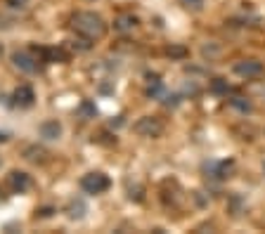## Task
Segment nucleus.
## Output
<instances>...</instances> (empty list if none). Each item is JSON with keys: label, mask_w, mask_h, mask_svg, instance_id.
I'll return each instance as SVG.
<instances>
[{"label": "nucleus", "mask_w": 265, "mask_h": 234, "mask_svg": "<svg viewBox=\"0 0 265 234\" xmlns=\"http://www.w3.org/2000/svg\"><path fill=\"white\" fill-rule=\"evenodd\" d=\"M81 187L88 194H102L109 189V178L104 173H88V175H83Z\"/></svg>", "instance_id": "7ed1b4c3"}, {"label": "nucleus", "mask_w": 265, "mask_h": 234, "mask_svg": "<svg viewBox=\"0 0 265 234\" xmlns=\"http://www.w3.org/2000/svg\"><path fill=\"white\" fill-rule=\"evenodd\" d=\"M135 26H137V19L133 17V14H123V17H119V19L114 21V28H116V31H121V34L133 31Z\"/></svg>", "instance_id": "1a4fd4ad"}, {"label": "nucleus", "mask_w": 265, "mask_h": 234, "mask_svg": "<svg viewBox=\"0 0 265 234\" xmlns=\"http://www.w3.org/2000/svg\"><path fill=\"white\" fill-rule=\"evenodd\" d=\"M14 104L17 107H31L34 104V99H36V95H34V88H28V85H19V88L14 90Z\"/></svg>", "instance_id": "0eeeda50"}, {"label": "nucleus", "mask_w": 265, "mask_h": 234, "mask_svg": "<svg viewBox=\"0 0 265 234\" xmlns=\"http://www.w3.org/2000/svg\"><path fill=\"white\" fill-rule=\"evenodd\" d=\"M7 5L12 7V10H24L28 5V0H7Z\"/></svg>", "instance_id": "a211bd4d"}, {"label": "nucleus", "mask_w": 265, "mask_h": 234, "mask_svg": "<svg viewBox=\"0 0 265 234\" xmlns=\"http://www.w3.org/2000/svg\"><path fill=\"white\" fill-rule=\"evenodd\" d=\"M7 182L12 187V192H17V194L28 192V187H31V178H28V173H24V171H12L7 175Z\"/></svg>", "instance_id": "39448f33"}, {"label": "nucleus", "mask_w": 265, "mask_h": 234, "mask_svg": "<svg viewBox=\"0 0 265 234\" xmlns=\"http://www.w3.org/2000/svg\"><path fill=\"white\" fill-rule=\"evenodd\" d=\"M62 135V125L57 121H45L41 123V138L43 140H57Z\"/></svg>", "instance_id": "6e6552de"}, {"label": "nucleus", "mask_w": 265, "mask_h": 234, "mask_svg": "<svg viewBox=\"0 0 265 234\" xmlns=\"http://www.w3.org/2000/svg\"><path fill=\"white\" fill-rule=\"evenodd\" d=\"M161 104H166V107H178V104H180V95L163 92V95H161Z\"/></svg>", "instance_id": "2eb2a0df"}, {"label": "nucleus", "mask_w": 265, "mask_h": 234, "mask_svg": "<svg viewBox=\"0 0 265 234\" xmlns=\"http://www.w3.org/2000/svg\"><path fill=\"white\" fill-rule=\"evenodd\" d=\"M69 215H71V218H83V215H85V204H83V201H74V204L69 206Z\"/></svg>", "instance_id": "4468645a"}, {"label": "nucleus", "mask_w": 265, "mask_h": 234, "mask_svg": "<svg viewBox=\"0 0 265 234\" xmlns=\"http://www.w3.org/2000/svg\"><path fill=\"white\" fill-rule=\"evenodd\" d=\"M211 90L216 92V95H227V90H230V85H227V81H223V78H213Z\"/></svg>", "instance_id": "ddd939ff"}, {"label": "nucleus", "mask_w": 265, "mask_h": 234, "mask_svg": "<svg viewBox=\"0 0 265 234\" xmlns=\"http://www.w3.org/2000/svg\"><path fill=\"white\" fill-rule=\"evenodd\" d=\"M41 215H43V218H48V215H52V211H50V208H43Z\"/></svg>", "instance_id": "6ab92c4d"}, {"label": "nucleus", "mask_w": 265, "mask_h": 234, "mask_svg": "<svg viewBox=\"0 0 265 234\" xmlns=\"http://www.w3.org/2000/svg\"><path fill=\"white\" fill-rule=\"evenodd\" d=\"M170 57H178V59H183V57H187V48H183V45H170L168 50H166Z\"/></svg>", "instance_id": "dca6fc26"}, {"label": "nucleus", "mask_w": 265, "mask_h": 234, "mask_svg": "<svg viewBox=\"0 0 265 234\" xmlns=\"http://www.w3.org/2000/svg\"><path fill=\"white\" fill-rule=\"evenodd\" d=\"M24 156H26L28 161L38 163V161L45 158V149H41V147H26V149H24Z\"/></svg>", "instance_id": "9b49d317"}, {"label": "nucleus", "mask_w": 265, "mask_h": 234, "mask_svg": "<svg viewBox=\"0 0 265 234\" xmlns=\"http://www.w3.org/2000/svg\"><path fill=\"white\" fill-rule=\"evenodd\" d=\"M187 10H194V12H199L201 7H204V0H180Z\"/></svg>", "instance_id": "f3484780"}, {"label": "nucleus", "mask_w": 265, "mask_h": 234, "mask_svg": "<svg viewBox=\"0 0 265 234\" xmlns=\"http://www.w3.org/2000/svg\"><path fill=\"white\" fill-rule=\"evenodd\" d=\"M133 130H135L137 135H142V138H159L163 132V123L157 116H142L135 125H133Z\"/></svg>", "instance_id": "f03ea898"}, {"label": "nucleus", "mask_w": 265, "mask_h": 234, "mask_svg": "<svg viewBox=\"0 0 265 234\" xmlns=\"http://www.w3.org/2000/svg\"><path fill=\"white\" fill-rule=\"evenodd\" d=\"M230 104L234 107V109L242 111V114H249V111H251V102H249L246 97H232Z\"/></svg>", "instance_id": "f8f14e48"}, {"label": "nucleus", "mask_w": 265, "mask_h": 234, "mask_svg": "<svg viewBox=\"0 0 265 234\" xmlns=\"http://www.w3.org/2000/svg\"><path fill=\"white\" fill-rule=\"evenodd\" d=\"M78 114H81L83 118H95V114H97L95 102H90V99H83L81 107H78Z\"/></svg>", "instance_id": "9d476101"}, {"label": "nucleus", "mask_w": 265, "mask_h": 234, "mask_svg": "<svg viewBox=\"0 0 265 234\" xmlns=\"http://www.w3.org/2000/svg\"><path fill=\"white\" fill-rule=\"evenodd\" d=\"M234 74L242 78H253V76H260L263 74V64L258 59H244L234 66Z\"/></svg>", "instance_id": "20e7f679"}, {"label": "nucleus", "mask_w": 265, "mask_h": 234, "mask_svg": "<svg viewBox=\"0 0 265 234\" xmlns=\"http://www.w3.org/2000/svg\"><path fill=\"white\" fill-rule=\"evenodd\" d=\"M5 140H7V135L5 132H0V142H5Z\"/></svg>", "instance_id": "aec40b11"}, {"label": "nucleus", "mask_w": 265, "mask_h": 234, "mask_svg": "<svg viewBox=\"0 0 265 234\" xmlns=\"http://www.w3.org/2000/svg\"><path fill=\"white\" fill-rule=\"evenodd\" d=\"M12 62H14V66H17L19 71H24V74H34V71L38 69V62H36L28 52H14Z\"/></svg>", "instance_id": "423d86ee"}, {"label": "nucleus", "mask_w": 265, "mask_h": 234, "mask_svg": "<svg viewBox=\"0 0 265 234\" xmlns=\"http://www.w3.org/2000/svg\"><path fill=\"white\" fill-rule=\"evenodd\" d=\"M71 26L76 28V34L85 36L90 41L102 38V36L107 34V24H104V19L95 12H78L74 19H71Z\"/></svg>", "instance_id": "f257e3e1"}]
</instances>
